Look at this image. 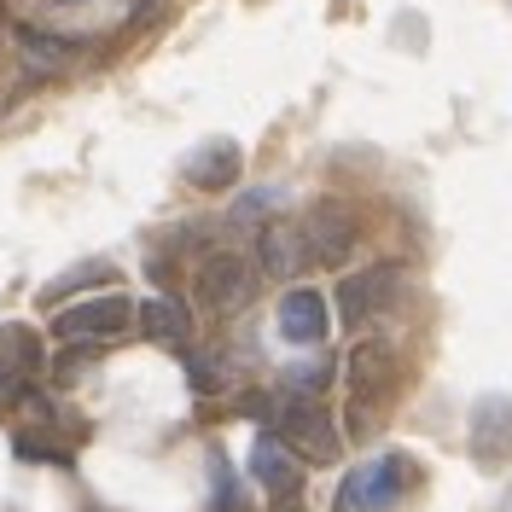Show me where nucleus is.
Masks as SVG:
<instances>
[{
	"label": "nucleus",
	"instance_id": "a211bd4d",
	"mask_svg": "<svg viewBox=\"0 0 512 512\" xmlns=\"http://www.w3.org/2000/svg\"><path fill=\"white\" fill-rule=\"evenodd\" d=\"M88 280H111V268H105V262H82V268H70L64 280H53V286L41 291V297H47V303H59V297H70V291L88 286Z\"/></svg>",
	"mask_w": 512,
	"mask_h": 512
},
{
	"label": "nucleus",
	"instance_id": "1a4fd4ad",
	"mask_svg": "<svg viewBox=\"0 0 512 512\" xmlns=\"http://www.w3.org/2000/svg\"><path fill=\"white\" fill-rule=\"evenodd\" d=\"M326 326H332V315H326V297H320V291L291 286L286 297H280V338H286V344L315 350L320 338H326Z\"/></svg>",
	"mask_w": 512,
	"mask_h": 512
},
{
	"label": "nucleus",
	"instance_id": "6ab92c4d",
	"mask_svg": "<svg viewBox=\"0 0 512 512\" xmlns=\"http://www.w3.org/2000/svg\"><path fill=\"white\" fill-rule=\"evenodd\" d=\"M332 512H361V507H355L350 495H338V501H332Z\"/></svg>",
	"mask_w": 512,
	"mask_h": 512
},
{
	"label": "nucleus",
	"instance_id": "aec40b11",
	"mask_svg": "<svg viewBox=\"0 0 512 512\" xmlns=\"http://www.w3.org/2000/svg\"><path fill=\"white\" fill-rule=\"evenodd\" d=\"M163 0H134V12H140V18H146V12H158Z\"/></svg>",
	"mask_w": 512,
	"mask_h": 512
},
{
	"label": "nucleus",
	"instance_id": "412c9836",
	"mask_svg": "<svg viewBox=\"0 0 512 512\" xmlns=\"http://www.w3.org/2000/svg\"><path fill=\"white\" fill-rule=\"evenodd\" d=\"M501 512H512V489H507V501H501Z\"/></svg>",
	"mask_w": 512,
	"mask_h": 512
},
{
	"label": "nucleus",
	"instance_id": "f8f14e48",
	"mask_svg": "<svg viewBox=\"0 0 512 512\" xmlns=\"http://www.w3.org/2000/svg\"><path fill=\"white\" fill-rule=\"evenodd\" d=\"M187 181L204 187V192L233 187V181H239V146H233V140H204L187 158Z\"/></svg>",
	"mask_w": 512,
	"mask_h": 512
},
{
	"label": "nucleus",
	"instance_id": "f03ea898",
	"mask_svg": "<svg viewBox=\"0 0 512 512\" xmlns=\"http://www.w3.org/2000/svg\"><path fill=\"white\" fill-rule=\"evenodd\" d=\"M198 303L204 309H216V315H233V309H245L256 297V268L245 262L239 251H210L198 262Z\"/></svg>",
	"mask_w": 512,
	"mask_h": 512
},
{
	"label": "nucleus",
	"instance_id": "2eb2a0df",
	"mask_svg": "<svg viewBox=\"0 0 512 512\" xmlns=\"http://www.w3.org/2000/svg\"><path fill=\"white\" fill-rule=\"evenodd\" d=\"M379 379H384V350L379 344H361V350L350 355V390H355V408L367 414V396L379 390Z\"/></svg>",
	"mask_w": 512,
	"mask_h": 512
},
{
	"label": "nucleus",
	"instance_id": "4be33fe9",
	"mask_svg": "<svg viewBox=\"0 0 512 512\" xmlns=\"http://www.w3.org/2000/svg\"><path fill=\"white\" fill-rule=\"evenodd\" d=\"M286 512H297V507H286Z\"/></svg>",
	"mask_w": 512,
	"mask_h": 512
},
{
	"label": "nucleus",
	"instance_id": "6e6552de",
	"mask_svg": "<svg viewBox=\"0 0 512 512\" xmlns=\"http://www.w3.org/2000/svg\"><path fill=\"white\" fill-rule=\"evenodd\" d=\"M472 454H478V466H501L512 454V396L472 402Z\"/></svg>",
	"mask_w": 512,
	"mask_h": 512
},
{
	"label": "nucleus",
	"instance_id": "9d476101",
	"mask_svg": "<svg viewBox=\"0 0 512 512\" xmlns=\"http://www.w3.org/2000/svg\"><path fill=\"white\" fill-rule=\"evenodd\" d=\"M41 367V344L30 326H0V396H24V379Z\"/></svg>",
	"mask_w": 512,
	"mask_h": 512
},
{
	"label": "nucleus",
	"instance_id": "39448f33",
	"mask_svg": "<svg viewBox=\"0 0 512 512\" xmlns=\"http://www.w3.org/2000/svg\"><path fill=\"white\" fill-rule=\"evenodd\" d=\"M396 286H402V274L396 268H361V274H350V280H338V326H350V332H361L367 320L379 315L384 303L396 297Z\"/></svg>",
	"mask_w": 512,
	"mask_h": 512
},
{
	"label": "nucleus",
	"instance_id": "7ed1b4c3",
	"mask_svg": "<svg viewBox=\"0 0 512 512\" xmlns=\"http://www.w3.org/2000/svg\"><path fill=\"white\" fill-rule=\"evenodd\" d=\"M408 483H414V460L408 454H379V460H361L338 495H350L361 512H390L408 495Z\"/></svg>",
	"mask_w": 512,
	"mask_h": 512
},
{
	"label": "nucleus",
	"instance_id": "4468645a",
	"mask_svg": "<svg viewBox=\"0 0 512 512\" xmlns=\"http://www.w3.org/2000/svg\"><path fill=\"white\" fill-rule=\"evenodd\" d=\"M18 47H24L30 70H59V64H70V53H76V41H64V35H41V30H18Z\"/></svg>",
	"mask_w": 512,
	"mask_h": 512
},
{
	"label": "nucleus",
	"instance_id": "ddd939ff",
	"mask_svg": "<svg viewBox=\"0 0 512 512\" xmlns=\"http://www.w3.org/2000/svg\"><path fill=\"white\" fill-rule=\"evenodd\" d=\"M134 320H140V332H146L152 344H169V350H181V344L192 338V315L175 303V297H146Z\"/></svg>",
	"mask_w": 512,
	"mask_h": 512
},
{
	"label": "nucleus",
	"instance_id": "0eeeda50",
	"mask_svg": "<svg viewBox=\"0 0 512 512\" xmlns=\"http://www.w3.org/2000/svg\"><path fill=\"white\" fill-rule=\"evenodd\" d=\"M303 239H309V256H315V262L338 268V262L355 251V216L344 204L326 198V204H315V210L303 216Z\"/></svg>",
	"mask_w": 512,
	"mask_h": 512
},
{
	"label": "nucleus",
	"instance_id": "f257e3e1",
	"mask_svg": "<svg viewBox=\"0 0 512 512\" xmlns=\"http://www.w3.org/2000/svg\"><path fill=\"white\" fill-rule=\"evenodd\" d=\"M134 315H140V309H134L128 297L105 291V297H88V303L59 309L53 338H59V344H105V338H123L128 326H134Z\"/></svg>",
	"mask_w": 512,
	"mask_h": 512
},
{
	"label": "nucleus",
	"instance_id": "423d86ee",
	"mask_svg": "<svg viewBox=\"0 0 512 512\" xmlns=\"http://www.w3.org/2000/svg\"><path fill=\"white\" fill-rule=\"evenodd\" d=\"M256 262L268 280H297L315 256H309V239H303V222H268L256 233Z\"/></svg>",
	"mask_w": 512,
	"mask_h": 512
},
{
	"label": "nucleus",
	"instance_id": "f3484780",
	"mask_svg": "<svg viewBox=\"0 0 512 512\" xmlns=\"http://www.w3.org/2000/svg\"><path fill=\"white\" fill-rule=\"evenodd\" d=\"M326 379H332V367H326V361H315V367H291V373H286V396L320 402V390H326Z\"/></svg>",
	"mask_w": 512,
	"mask_h": 512
},
{
	"label": "nucleus",
	"instance_id": "20e7f679",
	"mask_svg": "<svg viewBox=\"0 0 512 512\" xmlns=\"http://www.w3.org/2000/svg\"><path fill=\"white\" fill-rule=\"evenodd\" d=\"M274 437L286 448H297L303 460H332L338 454V425L320 402H303V396H286L280 414H274Z\"/></svg>",
	"mask_w": 512,
	"mask_h": 512
},
{
	"label": "nucleus",
	"instance_id": "dca6fc26",
	"mask_svg": "<svg viewBox=\"0 0 512 512\" xmlns=\"http://www.w3.org/2000/svg\"><path fill=\"white\" fill-rule=\"evenodd\" d=\"M187 379L198 396H216V390H227V367L222 355H187Z\"/></svg>",
	"mask_w": 512,
	"mask_h": 512
},
{
	"label": "nucleus",
	"instance_id": "9b49d317",
	"mask_svg": "<svg viewBox=\"0 0 512 512\" xmlns=\"http://www.w3.org/2000/svg\"><path fill=\"white\" fill-rule=\"evenodd\" d=\"M251 478L268 489V495H297V460H291V448L274 437V431H262L251 443Z\"/></svg>",
	"mask_w": 512,
	"mask_h": 512
}]
</instances>
